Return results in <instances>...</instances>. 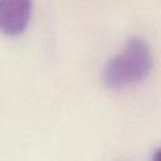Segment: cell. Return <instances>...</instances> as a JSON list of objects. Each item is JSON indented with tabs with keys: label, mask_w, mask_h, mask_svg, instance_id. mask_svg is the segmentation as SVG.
Returning a JSON list of instances; mask_svg holds the SVG:
<instances>
[{
	"label": "cell",
	"mask_w": 161,
	"mask_h": 161,
	"mask_svg": "<svg viewBox=\"0 0 161 161\" xmlns=\"http://www.w3.org/2000/svg\"><path fill=\"white\" fill-rule=\"evenodd\" d=\"M152 67L148 43L140 35L130 36L123 47L103 67V83L112 89L132 87L142 82Z\"/></svg>",
	"instance_id": "1"
},
{
	"label": "cell",
	"mask_w": 161,
	"mask_h": 161,
	"mask_svg": "<svg viewBox=\"0 0 161 161\" xmlns=\"http://www.w3.org/2000/svg\"><path fill=\"white\" fill-rule=\"evenodd\" d=\"M31 9L29 0H0V31L9 36L21 34L29 24Z\"/></svg>",
	"instance_id": "2"
},
{
	"label": "cell",
	"mask_w": 161,
	"mask_h": 161,
	"mask_svg": "<svg viewBox=\"0 0 161 161\" xmlns=\"http://www.w3.org/2000/svg\"><path fill=\"white\" fill-rule=\"evenodd\" d=\"M158 160H160V150L157 148V150L155 151L153 156H152V161H158Z\"/></svg>",
	"instance_id": "3"
}]
</instances>
